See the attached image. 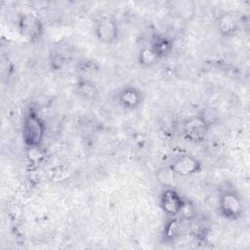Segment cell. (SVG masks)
Here are the masks:
<instances>
[{"label": "cell", "mask_w": 250, "mask_h": 250, "mask_svg": "<svg viewBox=\"0 0 250 250\" xmlns=\"http://www.w3.org/2000/svg\"><path fill=\"white\" fill-rule=\"evenodd\" d=\"M210 123L203 114H197L186 119L182 126V132L186 140L191 143H201L205 140Z\"/></svg>", "instance_id": "4"}, {"label": "cell", "mask_w": 250, "mask_h": 250, "mask_svg": "<svg viewBox=\"0 0 250 250\" xmlns=\"http://www.w3.org/2000/svg\"><path fill=\"white\" fill-rule=\"evenodd\" d=\"M149 47L157 56L158 60L167 58L171 55L174 45L172 40L163 34H154L151 39Z\"/></svg>", "instance_id": "9"}, {"label": "cell", "mask_w": 250, "mask_h": 250, "mask_svg": "<svg viewBox=\"0 0 250 250\" xmlns=\"http://www.w3.org/2000/svg\"><path fill=\"white\" fill-rule=\"evenodd\" d=\"M118 102L123 108L135 110L143 102V94L135 86H125L118 94Z\"/></svg>", "instance_id": "8"}, {"label": "cell", "mask_w": 250, "mask_h": 250, "mask_svg": "<svg viewBox=\"0 0 250 250\" xmlns=\"http://www.w3.org/2000/svg\"><path fill=\"white\" fill-rule=\"evenodd\" d=\"M156 178L157 181L165 188H173L174 183L179 177H177L172 172V170L168 166H166L165 168H161L156 172Z\"/></svg>", "instance_id": "13"}, {"label": "cell", "mask_w": 250, "mask_h": 250, "mask_svg": "<svg viewBox=\"0 0 250 250\" xmlns=\"http://www.w3.org/2000/svg\"><path fill=\"white\" fill-rule=\"evenodd\" d=\"M75 93L86 102H93L97 99L99 91L96 84L90 78L81 77L75 85Z\"/></svg>", "instance_id": "10"}, {"label": "cell", "mask_w": 250, "mask_h": 250, "mask_svg": "<svg viewBox=\"0 0 250 250\" xmlns=\"http://www.w3.org/2000/svg\"><path fill=\"white\" fill-rule=\"evenodd\" d=\"M237 27V22L233 17L229 15H223L219 18L218 29L222 35L226 37L233 35L236 32Z\"/></svg>", "instance_id": "11"}, {"label": "cell", "mask_w": 250, "mask_h": 250, "mask_svg": "<svg viewBox=\"0 0 250 250\" xmlns=\"http://www.w3.org/2000/svg\"><path fill=\"white\" fill-rule=\"evenodd\" d=\"M243 202L233 189H225L219 195V211L229 221H237L243 214Z\"/></svg>", "instance_id": "3"}, {"label": "cell", "mask_w": 250, "mask_h": 250, "mask_svg": "<svg viewBox=\"0 0 250 250\" xmlns=\"http://www.w3.org/2000/svg\"><path fill=\"white\" fill-rule=\"evenodd\" d=\"M17 28L20 35L30 43L38 42L44 35V24L42 21L31 13L20 14Z\"/></svg>", "instance_id": "2"}, {"label": "cell", "mask_w": 250, "mask_h": 250, "mask_svg": "<svg viewBox=\"0 0 250 250\" xmlns=\"http://www.w3.org/2000/svg\"><path fill=\"white\" fill-rule=\"evenodd\" d=\"M194 215H195V212H194L193 206L190 203H188V201H186L179 216H182L186 220H190L194 217Z\"/></svg>", "instance_id": "15"}, {"label": "cell", "mask_w": 250, "mask_h": 250, "mask_svg": "<svg viewBox=\"0 0 250 250\" xmlns=\"http://www.w3.org/2000/svg\"><path fill=\"white\" fill-rule=\"evenodd\" d=\"M46 124L37 110L30 108L25 113L21 125V138L27 148H39L43 143Z\"/></svg>", "instance_id": "1"}, {"label": "cell", "mask_w": 250, "mask_h": 250, "mask_svg": "<svg viewBox=\"0 0 250 250\" xmlns=\"http://www.w3.org/2000/svg\"><path fill=\"white\" fill-rule=\"evenodd\" d=\"M158 61L157 56L152 51V49L148 47H144L140 50L138 55V62L139 64L145 67H150L154 65Z\"/></svg>", "instance_id": "12"}, {"label": "cell", "mask_w": 250, "mask_h": 250, "mask_svg": "<svg viewBox=\"0 0 250 250\" xmlns=\"http://www.w3.org/2000/svg\"><path fill=\"white\" fill-rule=\"evenodd\" d=\"M173 220L169 223V225L166 227V229H165V235L169 238V239H172L174 238L178 233H179V230H180V227H179V223L178 221L176 220V217L175 218H172Z\"/></svg>", "instance_id": "14"}, {"label": "cell", "mask_w": 250, "mask_h": 250, "mask_svg": "<svg viewBox=\"0 0 250 250\" xmlns=\"http://www.w3.org/2000/svg\"><path fill=\"white\" fill-rule=\"evenodd\" d=\"M96 38L103 44L111 45L118 40L119 27L116 20L110 16H102L94 24Z\"/></svg>", "instance_id": "5"}, {"label": "cell", "mask_w": 250, "mask_h": 250, "mask_svg": "<svg viewBox=\"0 0 250 250\" xmlns=\"http://www.w3.org/2000/svg\"><path fill=\"white\" fill-rule=\"evenodd\" d=\"M168 167L177 177L185 178L198 174L202 170V163L192 154L184 153L174 158Z\"/></svg>", "instance_id": "6"}, {"label": "cell", "mask_w": 250, "mask_h": 250, "mask_svg": "<svg viewBox=\"0 0 250 250\" xmlns=\"http://www.w3.org/2000/svg\"><path fill=\"white\" fill-rule=\"evenodd\" d=\"M185 202L184 197L174 188H165L160 194V208L171 218H177L180 215Z\"/></svg>", "instance_id": "7"}]
</instances>
